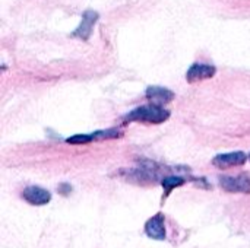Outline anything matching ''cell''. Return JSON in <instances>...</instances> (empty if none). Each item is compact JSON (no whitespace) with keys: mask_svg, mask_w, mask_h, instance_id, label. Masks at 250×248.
Returning a JSON list of instances; mask_svg holds the SVG:
<instances>
[{"mask_svg":"<svg viewBox=\"0 0 250 248\" xmlns=\"http://www.w3.org/2000/svg\"><path fill=\"white\" fill-rule=\"evenodd\" d=\"M170 117V113L167 110H164L161 105L155 104V105H144V107H138L136 110H133L132 113H129L125 117V123H130V121H139V123H149V124H160L163 121H166Z\"/></svg>","mask_w":250,"mask_h":248,"instance_id":"cell-1","label":"cell"},{"mask_svg":"<svg viewBox=\"0 0 250 248\" xmlns=\"http://www.w3.org/2000/svg\"><path fill=\"white\" fill-rule=\"evenodd\" d=\"M220 186L229 193H250V177L248 174L223 175L220 177Z\"/></svg>","mask_w":250,"mask_h":248,"instance_id":"cell-2","label":"cell"},{"mask_svg":"<svg viewBox=\"0 0 250 248\" xmlns=\"http://www.w3.org/2000/svg\"><path fill=\"white\" fill-rule=\"evenodd\" d=\"M22 197L25 202H28L32 206H44L47 203H50L51 200V194L50 191H47L42 187L38 186H29L22 191Z\"/></svg>","mask_w":250,"mask_h":248,"instance_id":"cell-3","label":"cell"},{"mask_svg":"<svg viewBox=\"0 0 250 248\" xmlns=\"http://www.w3.org/2000/svg\"><path fill=\"white\" fill-rule=\"evenodd\" d=\"M246 161H248V156H246L245 152H230V153L217 155V156L212 159V164H214L217 168L227 170V168H231V167H240V165H243Z\"/></svg>","mask_w":250,"mask_h":248,"instance_id":"cell-4","label":"cell"},{"mask_svg":"<svg viewBox=\"0 0 250 248\" xmlns=\"http://www.w3.org/2000/svg\"><path fill=\"white\" fill-rule=\"evenodd\" d=\"M145 232L149 238L157 240V241H164L166 240V225H164V216L161 213H157L151 219L146 221L145 224Z\"/></svg>","mask_w":250,"mask_h":248,"instance_id":"cell-5","label":"cell"},{"mask_svg":"<svg viewBox=\"0 0 250 248\" xmlns=\"http://www.w3.org/2000/svg\"><path fill=\"white\" fill-rule=\"evenodd\" d=\"M120 133L116 129H110V130H101L92 134H75L72 137H69L66 142L72 143V145H81V143H89L94 140H100V139H110V137H119Z\"/></svg>","mask_w":250,"mask_h":248,"instance_id":"cell-6","label":"cell"},{"mask_svg":"<svg viewBox=\"0 0 250 248\" xmlns=\"http://www.w3.org/2000/svg\"><path fill=\"white\" fill-rule=\"evenodd\" d=\"M215 75V67L211 64H193L188 73H186V80L189 83H196L205 79H209Z\"/></svg>","mask_w":250,"mask_h":248,"instance_id":"cell-7","label":"cell"},{"mask_svg":"<svg viewBox=\"0 0 250 248\" xmlns=\"http://www.w3.org/2000/svg\"><path fill=\"white\" fill-rule=\"evenodd\" d=\"M97 19H98L97 12L86 10V12L83 13V18H82V22H81L79 28L72 34V37L81 38V39H88V38L91 37V32H92L94 23H95Z\"/></svg>","mask_w":250,"mask_h":248,"instance_id":"cell-8","label":"cell"},{"mask_svg":"<svg viewBox=\"0 0 250 248\" xmlns=\"http://www.w3.org/2000/svg\"><path fill=\"white\" fill-rule=\"evenodd\" d=\"M146 98L154 101L158 105H163V104H168L170 101H173L174 94L161 86H149L146 89Z\"/></svg>","mask_w":250,"mask_h":248,"instance_id":"cell-9","label":"cell"},{"mask_svg":"<svg viewBox=\"0 0 250 248\" xmlns=\"http://www.w3.org/2000/svg\"><path fill=\"white\" fill-rule=\"evenodd\" d=\"M183 184H185V180L180 178V177H167V178H164L163 180V187L166 190V196H168L173 189L180 187Z\"/></svg>","mask_w":250,"mask_h":248,"instance_id":"cell-10","label":"cell"},{"mask_svg":"<svg viewBox=\"0 0 250 248\" xmlns=\"http://www.w3.org/2000/svg\"><path fill=\"white\" fill-rule=\"evenodd\" d=\"M249 159H250V155H249Z\"/></svg>","mask_w":250,"mask_h":248,"instance_id":"cell-11","label":"cell"}]
</instances>
